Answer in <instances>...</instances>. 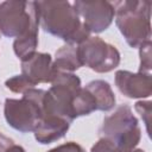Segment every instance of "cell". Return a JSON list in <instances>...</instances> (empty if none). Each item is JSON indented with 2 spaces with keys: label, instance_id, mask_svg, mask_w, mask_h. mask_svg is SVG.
I'll return each instance as SVG.
<instances>
[{
  "label": "cell",
  "instance_id": "6da1fadb",
  "mask_svg": "<svg viewBox=\"0 0 152 152\" xmlns=\"http://www.w3.org/2000/svg\"><path fill=\"white\" fill-rule=\"evenodd\" d=\"M39 23L45 32L66 44L78 45L90 37L77 11L69 1H37Z\"/></svg>",
  "mask_w": 152,
  "mask_h": 152
},
{
  "label": "cell",
  "instance_id": "7a4b0ae2",
  "mask_svg": "<svg viewBox=\"0 0 152 152\" xmlns=\"http://www.w3.org/2000/svg\"><path fill=\"white\" fill-rule=\"evenodd\" d=\"M112 4L115 24L131 48H139L151 40V1L124 0Z\"/></svg>",
  "mask_w": 152,
  "mask_h": 152
},
{
  "label": "cell",
  "instance_id": "3957f363",
  "mask_svg": "<svg viewBox=\"0 0 152 152\" xmlns=\"http://www.w3.org/2000/svg\"><path fill=\"white\" fill-rule=\"evenodd\" d=\"M44 89L31 88L21 99H6L4 115L7 124L21 133L34 132L44 115Z\"/></svg>",
  "mask_w": 152,
  "mask_h": 152
},
{
  "label": "cell",
  "instance_id": "277c9868",
  "mask_svg": "<svg viewBox=\"0 0 152 152\" xmlns=\"http://www.w3.org/2000/svg\"><path fill=\"white\" fill-rule=\"evenodd\" d=\"M99 133L101 138L110 140L121 152L133 151L141 138L138 119L128 104L119 106L110 115L106 116Z\"/></svg>",
  "mask_w": 152,
  "mask_h": 152
},
{
  "label": "cell",
  "instance_id": "5b68a950",
  "mask_svg": "<svg viewBox=\"0 0 152 152\" xmlns=\"http://www.w3.org/2000/svg\"><path fill=\"white\" fill-rule=\"evenodd\" d=\"M81 88V80L74 72H56L44 95V115H55L72 122V103Z\"/></svg>",
  "mask_w": 152,
  "mask_h": 152
},
{
  "label": "cell",
  "instance_id": "8992f818",
  "mask_svg": "<svg viewBox=\"0 0 152 152\" xmlns=\"http://www.w3.org/2000/svg\"><path fill=\"white\" fill-rule=\"evenodd\" d=\"M39 24L37 1L0 2V33L5 37L18 38Z\"/></svg>",
  "mask_w": 152,
  "mask_h": 152
},
{
  "label": "cell",
  "instance_id": "52a82bcc",
  "mask_svg": "<svg viewBox=\"0 0 152 152\" xmlns=\"http://www.w3.org/2000/svg\"><path fill=\"white\" fill-rule=\"evenodd\" d=\"M77 51L82 66H88L100 74L114 70L121 59L118 49L100 37L90 36L77 45Z\"/></svg>",
  "mask_w": 152,
  "mask_h": 152
},
{
  "label": "cell",
  "instance_id": "ba28073f",
  "mask_svg": "<svg viewBox=\"0 0 152 152\" xmlns=\"http://www.w3.org/2000/svg\"><path fill=\"white\" fill-rule=\"evenodd\" d=\"M82 23L90 33H100L107 30L114 20L115 10L109 1H81L72 4Z\"/></svg>",
  "mask_w": 152,
  "mask_h": 152
},
{
  "label": "cell",
  "instance_id": "9c48e42d",
  "mask_svg": "<svg viewBox=\"0 0 152 152\" xmlns=\"http://www.w3.org/2000/svg\"><path fill=\"white\" fill-rule=\"evenodd\" d=\"M115 86L121 94L129 99H146L152 94V80L150 74L118 70Z\"/></svg>",
  "mask_w": 152,
  "mask_h": 152
},
{
  "label": "cell",
  "instance_id": "30bf717a",
  "mask_svg": "<svg viewBox=\"0 0 152 152\" xmlns=\"http://www.w3.org/2000/svg\"><path fill=\"white\" fill-rule=\"evenodd\" d=\"M55 74L52 57L49 53L34 52L28 58L21 61V75L33 86L38 83H51Z\"/></svg>",
  "mask_w": 152,
  "mask_h": 152
},
{
  "label": "cell",
  "instance_id": "8fae6325",
  "mask_svg": "<svg viewBox=\"0 0 152 152\" xmlns=\"http://www.w3.org/2000/svg\"><path fill=\"white\" fill-rule=\"evenodd\" d=\"M70 124L71 122L59 116L44 115L33 132L34 139L43 145L57 141L65 135L70 127Z\"/></svg>",
  "mask_w": 152,
  "mask_h": 152
},
{
  "label": "cell",
  "instance_id": "7c38bea8",
  "mask_svg": "<svg viewBox=\"0 0 152 152\" xmlns=\"http://www.w3.org/2000/svg\"><path fill=\"white\" fill-rule=\"evenodd\" d=\"M52 66L56 72H74L82 66L77 45L65 44L59 48L55 53V59L52 61Z\"/></svg>",
  "mask_w": 152,
  "mask_h": 152
},
{
  "label": "cell",
  "instance_id": "4fadbf2b",
  "mask_svg": "<svg viewBox=\"0 0 152 152\" xmlns=\"http://www.w3.org/2000/svg\"><path fill=\"white\" fill-rule=\"evenodd\" d=\"M84 88L89 90L90 94L94 96L97 110L108 112L114 108L116 99L108 82L103 80H94L87 83Z\"/></svg>",
  "mask_w": 152,
  "mask_h": 152
},
{
  "label": "cell",
  "instance_id": "5bb4252c",
  "mask_svg": "<svg viewBox=\"0 0 152 152\" xmlns=\"http://www.w3.org/2000/svg\"><path fill=\"white\" fill-rule=\"evenodd\" d=\"M38 48V27L30 28L27 32L15 38L13 42V51L15 56L24 61L37 52Z\"/></svg>",
  "mask_w": 152,
  "mask_h": 152
},
{
  "label": "cell",
  "instance_id": "9a60e30c",
  "mask_svg": "<svg viewBox=\"0 0 152 152\" xmlns=\"http://www.w3.org/2000/svg\"><path fill=\"white\" fill-rule=\"evenodd\" d=\"M5 86H6L7 89H10L11 91L17 93V94H24L26 90H28L31 88H34V86L21 74L15 75V76L6 80Z\"/></svg>",
  "mask_w": 152,
  "mask_h": 152
},
{
  "label": "cell",
  "instance_id": "2e32d148",
  "mask_svg": "<svg viewBox=\"0 0 152 152\" xmlns=\"http://www.w3.org/2000/svg\"><path fill=\"white\" fill-rule=\"evenodd\" d=\"M139 56H140V65L139 72L150 74L151 75V40L146 42L141 46H139Z\"/></svg>",
  "mask_w": 152,
  "mask_h": 152
},
{
  "label": "cell",
  "instance_id": "e0dca14e",
  "mask_svg": "<svg viewBox=\"0 0 152 152\" xmlns=\"http://www.w3.org/2000/svg\"><path fill=\"white\" fill-rule=\"evenodd\" d=\"M151 104L152 103L150 101H138L134 104V109L144 120V124L146 126V132L148 135H150V124H151V113H152Z\"/></svg>",
  "mask_w": 152,
  "mask_h": 152
},
{
  "label": "cell",
  "instance_id": "ac0fdd59",
  "mask_svg": "<svg viewBox=\"0 0 152 152\" xmlns=\"http://www.w3.org/2000/svg\"><path fill=\"white\" fill-rule=\"evenodd\" d=\"M90 152H121L110 140L106 138H100L93 146Z\"/></svg>",
  "mask_w": 152,
  "mask_h": 152
},
{
  "label": "cell",
  "instance_id": "d6986e66",
  "mask_svg": "<svg viewBox=\"0 0 152 152\" xmlns=\"http://www.w3.org/2000/svg\"><path fill=\"white\" fill-rule=\"evenodd\" d=\"M48 152H87L80 144L75 142V141H68L65 144L58 145L51 150H49Z\"/></svg>",
  "mask_w": 152,
  "mask_h": 152
},
{
  "label": "cell",
  "instance_id": "ffe728a7",
  "mask_svg": "<svg viewBox=\"0 0 152 152\" xmlns=\"http://www.w3.org/2000/svg\"><path fill=\"white\" fill-rule=\"evenodd\" d=\"M13 144H14V141L11 138L6 137L5 134H2L0 132V152H6Z\"/></svg>",
  "mask_w": 152,
  "mask_h": 152
},
{
  "label": "cell",
  "instance_id": "44dd1931",
  "mask_svg": "<svg viewBox=\"0 0 152 152\" xmlns=\"http://www.w3.org/2000/svg\"><path fill=\"white\" fill-rule=\"evenodd\" d=\"M6 152H26L25 151V148L24 147H21V146H19V145H15V144H13Z\"/></svg>",
  "mask_w": 152,
  "mask_h": 152
},
{
  "label": "cell",
  "instance_id": "7402d4cb",
  "mask_svg": "<svg viewBox=\"0 0 152 152\" xmlns=\"http://www.w3.org/2000/svg\"><path fill=\"white\" fill-rule=\"evenodd\" d=\"M131 152H145L144 150H141V148H134L133 151H131Z\"/></svg>",
  "mask_w": 152,
  "mask_h": 152
},
{
  "label": "cell",
  "instance_id": "603a6c76",
  "mask_svg": "<svg viewBox=\"0 0 152 152\" xmlns=\"http://www.w3.org/2000/svg\"><path fill=\"white\" fill-rule=\"evenodd\" d=\"M0 37H1V33H0Z\"/></svg>",
  "mask_w": 152,
  "mask_h": 152
}]
</instances>
